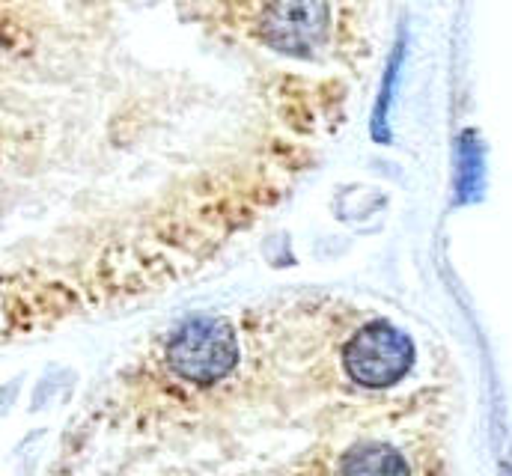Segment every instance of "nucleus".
<instances>
[{"mask_svg": "<svg viewBox=\"0 0 512 476\" xmlns=\"http://www.w3.org/2000/svg\"><path fill=\"white\" fill-rule=\"evenodd\" d=\"M447 420L367 310L292 301L140 349L39 476H450Z\"/></svg>", "mask_w": 512, "mask_h": 476, "instance_id": "1", "label": "nucleus"}, {"mask_svg": "<svg viewBox=\"0 0 512 476\" xmlns=\"http://www.w3.org/2000/svg\"><path fill=\"white\" fill-rule=\"evenodd\" d=\"M331 27L328 0H268L259 15L262 39L283 54L304 57L319 48Z\"/></svg>", "mask_w": 512, "mask_h": 476, "instance_id": "2", "label": "nucleus"}]
</instances>
